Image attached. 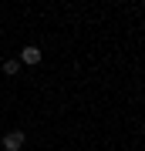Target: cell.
Returning <instances> with one entry per match:
<instances>
[{
  "label": "cell",
  "instance_id": "obj_1",
  "mask_svg": "<svg viewBox=\"0 0 145 151\" xmlns=\"http://www.w3.org/2000/svg\"><path fill=\"white\" fill-rule=\"evenodd\" d=\"M0 145H4V151H20L24 148V131H7Z\"/></svg>",
  "mask_w": 145,
  "mask_h": 151
},
{
  "label": "cell",
  "instance_id": "obj_2",
  "mask_svg": "<svg viewBox=\"0 0 145 151\" xmlns=\"http://www.w3.org/2000/svg\"><path fill=\"white\" fill-rule=\"evenodd\" d=\"M20 64H41V47L27 44V47L20 50Z\"/></svg>",
  "mask_w": 145,
  "mask_h": 151
},
{
  "label": "cell",
  "instance_id": "obj_3",
  "mask_svg": "<svg viewBox=\"0 0 145 151\" xmlns=\"http://www.w3.org/2000/svg\"><path fill=\"white\" fill-rule=\"evenodd\" d=\"M0 67H4V74H7V77H10V74H17V70H20V60H4Z\"/></svg>",
  "mask_w": 145,
  "mask_h": 151
}]
</instances>
